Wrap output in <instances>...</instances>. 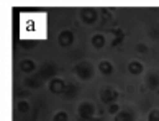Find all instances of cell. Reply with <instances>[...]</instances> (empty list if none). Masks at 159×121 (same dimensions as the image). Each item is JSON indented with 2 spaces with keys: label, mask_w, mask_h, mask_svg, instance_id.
Wrapping results in <instances>:
<instances>
[{
  "label": "cell",
  "mask_w": 159,
  "mask_h": 121,
  "mask_svg": "<svg viewBox=\"0 0 159 121\" xmlns=\"http://www.w3.org/2000/svg\"><path fill=\"white\" fill-rule=\"evenodd\" d=\"M77 113H79V116L82 121H89L92 118H95V113H97V106L93 105L92 102L89 100H84V102H80L79 103V106H77Z\"/></svg>",
  "instance_id": "3"
},
{
  "label": "cell",
  "mask_w": 159,
  "mask_h": 121,
  "mask_svg": "<svg viewBox=\"0 0 159 121\" xmlns=\"http://www.w3.org/2000/svg\"><path fill=\"white\" fill-rule=\"evenodd\" d=\"M89 121H103V118H97V116H95V118H92V119H89Z\"/></svg>",
  "instance_id": "20"
},
{
  "label": "cell",
  "mask_w": 159,
  "mask_h": 121,
  "mask_svg": "<svg viewBox=\"0 0 159 121\" xmlns=\"http://www.w3.org/2000/svg\"><path fill=\"white\" fill-rule=\"evenodd\" d=\"M66 89H67V84L64 82L61 77H54L48 82V90L52 95H61V93L66 92Z\"/></svg>",
  "instance_id": "6"
},
{
  "label": "cell",
  "mask_w": 159,
  "mask_h": 121,
  "mask_svg": "<svg viewBox=\"0 0 159 121\" xmlns=\"http://www.w3.org/2000/svg\"><path fill=\"white\" fill-rule=\"evenodd\" d=\"M20 46H21V48H30V46H33V43H26V41H23V39H21Z\"/></svg>",
  "instance_id": "19"
},
{
  "label": "cell",
  "mask_w": 159,
  "mask_h": 121,
  "mask_svg": "<svg viewBox=\"0 0 159 121\" xmlns=\"http://www.w3.org/2000/svg\"><path fill=\"white\" fill-rule=\"evenodd\" d=\"M95 72H97V69L90 61H80L72 67V74L77 79L84 80V82H90L95 77Z\"/></svg>",
  "instance_id": "1"
},
{
  "label": "cell",
  "mask_w": 159,
  "mask_h": 121,
  "mask_svg": "<svg viewBox=\"0 0 159 121\" xmlns=\"http://www.w3.org/2000/svg\"><path fill=\"white\" fill-rule=\"evenodd\" d=\"M113 121H136V113L133 108H121V111L113 116Z\"/></svg>",
  "instance_id": "8"
},
{
  "label": "cell",
  "mask_w": 159,
  "mask_h": 121,
  "mask_svg": "<svg viewBox=\"0 0 159 121\" xmlns=\"http://www.w3.org/2000/svg\"><path fill=\"white\" fill-rule=\"evenodd\" d=\"M25 87H28V89H39L41 87V80H39V77H26L25 79Z\"/></svg>",
  "instance_id": "13"
},
{
  "label": "cell",
  "mask_w": 159,
  "mask_h": 121,
  "mask_svg": "<svg viewBox=\"0 0 159 121\" xmlns=\"http://www.w3.org/2000/svg\"><path fill=\"white\" fill-rule=\"evenodd\" d=\"M148 121H159V108H152L148 113Z\"/></svg>",
  "instance_id": "17"
},
{
  "label": "cell",
  "mask_w": 159,
  "mask_h": 121,
  "mask_svg": "<svg viewBox=\"0 0 159 121\" xmlns=\"http://www.w3.org/2000/svg\"><path fill=\"white\" fill-rule=\"evenodd\" d=\"M79 18L80 21L87 26H93L98 21V10L97 8H82L79 11Z\"/></svg>",
  "instance_id": "4"
},
{
  "label": "cell",
  "mask_w": 159,
  "mask_h": 121,
  "mask_svg": "<svg viewBox=\"0 0 159 121\" xmlns=\"http://www.w3.org/2000/svg\"><path fill=\"white\" fill-rule=\"evenodd\" d=\"M118 90H116L115 87H111V85H103L102 89L98 90V98L102 103H105V105H111V103H116V100H118Z\"/></svg>",
  "instance_id": "2"
},
{
  "label": "cell",
  "mask_w": 159,
  "mask_h": 121,
  "mask_svg": "<svg viewBox=\"0 0 159 121\" xmlns=\"http://www.w3.org/2000/svg\"><path fill=\"white\" fill-rule=\"evenodd\" d=\"M128 72L131 74V76H141V74L144 72V64L141 61H136V59L129 61L128 62Z\"/></svg>",
  "instance_id": "11"
},
{
  "label": "cell",
  "mask_w": 159,
  "mask_h": 121,
  "mask_svg": "<svg viewBox=\"0 0 159 121\" xmlns=\"http://www.w3.org/2000/svg\"><path fill=\"white\" fill-rule=\"evenodd\" d=\"M52 121H69V115H67V111H64V110L56 111V113H54V116H52Z\"/></svg>",
  "instance_id": "15"
},
{
  "label": "cell",
  "mask_w": 159,
  "mask_h": 121,
  "mask_svg": "<svg viewBox=\"0 0 159 121\" xmlns=\"http://www.w3.org/2000/svg\"><path fill=\"white\" fill-rule=\"evenodd\" d=\"M107 111H108V115H111V116H116V115L121 111V106L118 105V103H111V105L107 106Z\"/></svg>",
  "instance_id": "16"
},
{
  "label": "cell",
  "mask_w": 159,
  "mask_h": 121,
  "mask_svg": "<svg viewBox=\"0 0 159 121\" xmlns=\"http://www.w3.org/2000/svg\"><path fill=\"white\" fill-rule=\"evenodd\" d=\"M90 43H92V46H93L95 49H103L105 44H107V38H105L103 33H95V34L92 36Z\"/></svg>",
  "instance_id": "12"
},
{
  "label": "cell",
  "mask_w": 159,
  "mask_h": 121,
  "mask_svg": "<svg viewBox=\"0 0 159 121\" xmlns=\"http://www.w3.org/2000/svg\"><path fill=\"white\" fill-rule=\"evenodd\" d=\"M97 71H98V74H102V76H111V74L115 72V66L111 64L110 61H107V59H103V61H100L98 62V67H97Z\"/></svg>",
  "instance_id": "10"
},
{
  "label": "cell",
  "mask_w": 159,
  "mask_h": 121,
  "mask_svg": "<svg viewBox=\"0 0 159 121\" xmlns=\"http://www.w3.org/2000/svg\"><path fill=\"white\" fill-rule=\"evenodd\" d=\"M136 51L141 54H144V53H148V44H144V43H138L136 44Z\"/></svg>",
  "instance_id": "18"
},
{
  "label": "cell",
  "mask_w": 159,
  "mask_h": 121,
  "mask_svg": "<svg viewBox=\"0 0 159 121\" xmlns=\"http://www.w3.org/2000/svg\"><path fill=\"white\" fill-rule=\"evenodd\" d=\"M18 66H20V71H21L23 74H33V72L38 69L36 61L30 59V57H25V59H21Z\"/></svg>",
  "instance_id": "9"
},
{
  "label": "cell",
  "mask_w": 159,
  "mask_h": 121,
  "mask_svg": "<svg viewBox=\"0 0 159 121\" xmlns=\"http://www.w3.org/2000/svg\"><path fill=\"white\" fill-rule=\"evenodd\" d=\"M74 43H75V34L72 30H62L57 34V44L61 48H70Z\"/></svg>",
  "instance_id": "5"
},
{
  "label": "cell",
  "mask_w": 159,
  "mask_h": 121,
  "mask_svg": "<svg viewBox=\"0 0 159 121\" xmlns=\"http://www.w3.org/2000/svg\"><path fill=\"white\" fill-rule=\"evenodd\" d=\"M16 110H18L20 113H30V110H31V105H30V102H26V100H21V102H18V105H16Z\"/></svg>",
  "instance_id": "14"
},
{
  "label": "cell",
  "mask_w": 159,
  "mask_h": 121,
  "mask_svg": "<svg viewBox=\"0 0 159 121\" xmlns=\"http://www.w3.org/2000/svg\"><path fill=\"white\" fill-rule=\"evenodd\" d=\"M144 84L149 90H159V71L157 69H152V71L146 74Z\"/></svg>",
  "instance_id": "7"
}]
</instances>
